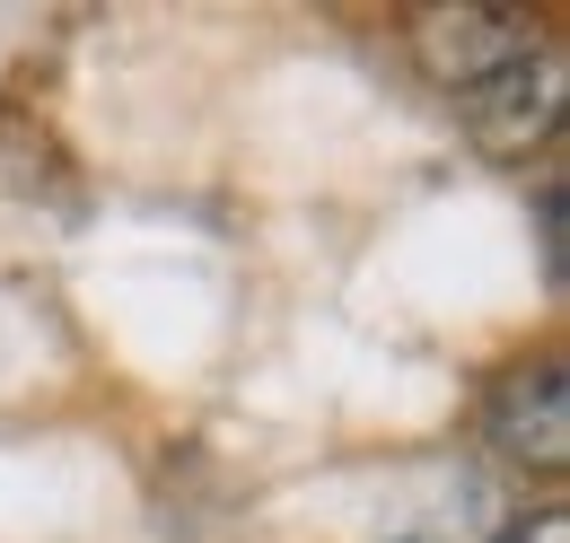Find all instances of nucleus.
Masks as SVG:
<instances>
[{"mask_svg": "<svg viewBox=\"0 0 570 543\" xmlns=\"http://www.w3.org/2000/svg\"><path fill=\"white\" fill-rule=\"evenodd\" d=\"M456 115H465V132L483 140L492 158H527V149H544L553 124H562V53L535 45L527 62H509V70H492L483 88H465Z\"/></svg>", "mask_w": 570, "mask_h": 543, "instance_id": "1", "label": "nucleus"}, {"mask_svg": "<svg viewBox=\"0 0 570 543\" xmlns=\"http://www.w3.org/2000/svg\"><path fill=\"white\" fill-rule=\"evenodd\" d=\"M535 45H544L535 18H518V9H422V18H413V53H422V70L448 97H465V88H483L492 70L527 62Z\"/></svg>", "mask_w": 570, "mask_h": 543, "instance_id": "2", "label": "nucleus"}, {"mask_svg": "<svg viewBox=\"0 0 570 543\" xmlns=\"http://www.w3.org/2000/svg\"><path fill=\"white\" fill-rule=\"evenodd\" d=\"M483 430L509 465H535V474H562L570 465V377L562 359H527L509 368L492 395H483Z\"/></svg>", "mask_w": 570, "mask_h": 543, "instance_id": "3", "label": "nucleus"}, {"mask_svg": "<svg viewBox=\"0 0 570 543\" xmlns=\"http://www.w3.org/2000/svg\"><path fill=\"white\" fill-rule=\"evenodd\" d=\"M492 543H570V509H535V517H518V526H500Z\"/></svg>", "mask_w": 570, "mask_h": 543, "instance_id": "4", "label": "nucleus"}]
</instances>
